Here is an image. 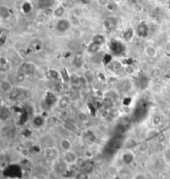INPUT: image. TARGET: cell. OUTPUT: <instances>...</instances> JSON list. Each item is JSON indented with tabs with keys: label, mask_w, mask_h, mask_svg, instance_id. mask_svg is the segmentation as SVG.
<instances>
[{
	"label": "cell",
	"mask_w": 170,
	"mask_h": 179,
	"mask_svg": "<svg viewBox=\"0 0 170 179\" xmlns=\"http://www.w3.org/2000/svg\"><path fill=\"white\" fill-rule=\"evenodd\" d=\"M72 24L70 19L64 18H59V20L56 23L55 28L58 33H64L70 30V28H72Z\"/></svg>",
	"instance_id": "1"
},
{
	"label": "cell",
	"mask_w": 170,
	"mask_h": 179,
	"mask_svg": "<svg viewBox=\"0 0 170 179\" xmlns=\"http://www.w3.org/2000/svg\"><path fill=\"white\" fill-rule=\"evenodd\" d=\"M36 71V65L34 63L27 62V63H22L18 68V72H21L24 73L26 76L27 75H32Z\"/></svg>",
	"instance_id": "2"
},
{
	"label": "cell",
	"mask_w": 170,
	"mask_h": 179,
	"mask_svg": "<svg viewBox=\"0 0 170 179\" xmlns=\"http://www.w3.org/2000/svg\"><path fill=\"white\" fill-rule=\"evenodd\" d=\"M78 160L77 155L75 152H73L72 150L71 151H67L64 152L63 154V161L67 165H73L76 163V162Z\"/></svg>",
	"instance_id": "3"
},
{
	"label": "cell",
	"mask_w": 170,
	"mask_h": 179,
	"mask_svg": "<svg viewBox=\"0 0 170 179\" xmlns=\"http://www.w3.org/2000/svg\"><path fill=\"white\" fill-rule=\"evenodd\" d=\"M13 16L12 10L9 9V7L6 5H2L0 7V18L4 21H8Z\"/></svg>",
	"instance_id": "4"
},
{
	"label": "cell",
	"mask_w": 170,
	"mask_h": 179,
	"mask_svg": "<svg viewBox=\"0 0 170 179\" xmlns=\"http://www.w3.org/2000/svg\"><path fill=\"white\" fill-rule=\"evenodd\" d=\"M143 54L148 58H155L158 56V50L153 45H147L143 49Z\"/></svg>",
	"instance_id": "5"
},
{
	"label": "cell",
	"mask_w": 170,
	"mask_h": 179,
	"mask_svg": "<svg viewBox=\"0 0 170 179\" xmlns=\"http://www.w3.org/2000/svg\"><path fill=\"white\" fill-rule=\"evenodd\" d=\"M102 45L98 43H95L94 41H91L89 43V45L87 46V49H86V52L90 55H95V54H97L99 53V51L100 50Z\"/></svg>",
	"instance_id": "6"
},
{
	"label": "cell",
	"mask_w": 170,
	"mask_h": 179,
	"mask_svg": "<svg viewBox=\"0 0 170 179\" xmlns=\"http://www.w3.org/2000/svg\"><path fill=\"white\" fill-rule=\"evenodd\" d=\"M14 89L13 83L8 79H3L0 82V90L4 93H9Z\"/></svg>",
	"instance_id": "7"
},
{
	"label": "cell",
	"mask_w": 170,
	"mask_h": 179,
	"mask_svg": "<svg viewBox=\"0 0 170 179\" xmlns=\"http://www.w3.org/2000/svg\"><path fill=\"white\" fill-rule=\"evenodd\" d=\"M137 34L141 37V38H145L146 36H148V33H149V28L148 26L144 22H140L139 26L137 28Z\"/></svg>",
	"instance_id": "8"
},
{
	"label": "cell",
	"mask_w": 170,
	"mask_h": 179,
	"mask_svg": "<svg viewBox=\"0 0 170 179\" xmlns=\"http://www.w3.org/2000/svg\"><path fill=\"white\" fill-rule=\"evenodd\" d=\"M104 28H105V30L106 33H111L114 28H115L116 25V21L112 18H109L105 19L103 22Z\"/></svg>",
	"instance_id": "9"
},
{
	"label": "cell",
	"mask_w": 170,
	"mask_h": 179,
	"mask_svg": "<svg viewBox=\"0 0 170 179\" xmlns=\"http://www.w3.org/2000/svg\"><path fill=\"white\" fill-rule=\"evenodd\" d=\"M110 47V49L112 50V52H114L115 54H120V53H121L122 50H123V48H124V46H123V44L121 43V42L115 40V39L111 40Z\"/></svg>",
	"instance_id": "10"
},
{
	"label": "cell",
	"mask_w": 170,
	"mask_h": 179,
	"mask_svg": "<svg viewBox=\"0 0 170 179\" xmlns=\"http://www.w3.org/2000/svg\"><path fill=\"white\" fill-rule=\"evenodd\" d=\"M134 30L133 28H127L122 33V38L126 42H130L134 38Z\"/></svg>",
	"instance_id": "11"
},
{
	"label": "cell",
	"mask_w": 170,
	"mask_h": 179,
	"mask_svg": "<svg viewBox=\"0 0 170 179\" xmlns=\"http://www.w3.org/2000/svg\"><path fill=\"white\" fill-rule=\"evenodd\" d=\"M37 2L38 7L42 9H51L55 4V0H37Z\"/></svg>",
	"instance_id": "12"
},
{
	"label": "cell",
	"mask_w": 170,
	"mask_h": 179,
	"mask_svg": "<svg viewBox=\"0 0 170 179\" xmlns=\"http://www.w3.org/2000/svg\"><path fill=\"white\" fill-rule=\"evenodd\" d=\"M60 146L64 152L71 151L72 150V142L67 138H62L60 141Z\"/></svg>",
	"instance_id": "13"
},
{
	"label": "cell",
	"mask_w": 170,
	"mask_h": 179,
	"mask_svg": "<svg viewBox=\"0 0 170 179\" xmlns=\"http://www.w3.org/2000/svg\"><path fill=\"white\" fill-rule=\"evenodd\" d=\"M83 54L82 53H77L76 54H75L74 56V58H73V65L75 66L77 68H80L82 66L83 64Z\"/></svg>",
	"instance_id": "14"
},
{
	"label": "cell",
	"mask_w": 170,
	"mask_h": 179,
	"mask_svg": "<svg viewBox=\"0 0 170 179\" xmlns=\"http://www.w3.org/2000/svg\"><path fill=\"white\" fill-rule=\"evenodd\" d=\"M105 9H106L109 13H115L119 9V4L115 0H110V2L105 7Z\"/></svg>",
	"instance_id": "15"
},
{
	"label": "cell",
	"mask_w": 170,
	"mask_h": 179,
	"mask_svg": "<svg viewBox=\"0 0 170 179\" xmlns=\"http://www.w3.org/2000/svg\"><path fill=\"white\" fill-rule=\"evenodd\" d=\"M65 13H66V9L62 5H59L52 11V14L57 18H62Z\"/></svg>",
	"instance_id": "16"
},
{
	"label": "cell",
	"mask_w": 170,
	"mask_h": 179,
	"mask_svg": "<svg viewBox=\"0 0 170 179\" xmlns=\"http://www.w3.org/2000/svg\"><path fill=\"white\" fill-rule=\"evenodd\" d=\"M9 68H10V63H9V59L4 56H1L0 57V69H1V71H8Z\"/></svg>",
	"instance_id": "17"
},
{
	"label": "cell",
	"mask_w": 170,
	"mask_h": 179,
	"mask_svg": "<svg viewBox=\"0 0 170 179\" xmlns=\"http://www.w3.org/2000/svg\"><path fill=\"white\" fill-rule=\"evenodd\" d=\"M132 9L136 14H142L144 10V7L140 2H135L132 5Z\"/></svg>",
	"instance_id": "18"
},
{
	"label": "cell",
	"mask_w": 170,
	"mask_h": 179,
	"mask_svg": "<svg viewBox=\"0 0 170 179\" xmlns=\"http://www.w3.org/2000/svg\"><path fill=\"white\" fill-rule=\"evenodd\" d=\"M122 160H123V162L126 163V165H129V164H130L132 162L134 161V156L130 152H126L123 155V157H122Z\"/></svg>",
	"instance_id": "19"
},
{
	"label": "cell",
	"mask_w": 170,
	"mask_h": 179,
	"mask_svg": "<svg viewBox=\"0 0 170 179\" xmlns=\"http://www.w3.org/2000/svg\"><path fill=\"white\" fill-rule=\"evenodd\" d=\"M161 75V69L159 67H154L149 72V77L151 78H157Z\"/></svg>",
	"instance_id": "20"
},
{
	"label": "cell",
	"mask_w": 170,
	"mask_h": 179,
	"mask_svg": "<svg viewBox=\"0 0 170 179\" xmlns=\"http://www.w3.org/2000/svg\"><path fill=\"white\" fill-rule=\"evenodd\" d=\"M94 41L95 43H98L100 44L103 45L105 43V37L103 35V34H100V33H97L95 35L93 36L92 38V40Z\"/></svg>",
	"instance_id": "21"
},
{
	"label": "cell",
	"mask_w": 170,
	"mask_h": 179,
	"mask_svg": "<svg viewBox=\"0 0 170 179\" xmlns=\"http://www.w3.org/2000/svg\"><path fill=\"white\" fill-rule=\"evenodd\" d=\"M32 123L37 128H40V127H42V126L44 124V119L42 118V117L37 116L33 118Z\"/></svg>",
	"instance_id": "22"
},
{
	"label": "cell",
	"mask_w": 170,
	"mask_h": 179,
	"mask_svg": "<svg viewBox=\"0 0 170 179\" xmlns=\"http://www.w3.org/2000/svg\"><path fill=\"white\" fill-rule=\"evenodd\" d=\"M32 9V6L31 3L29 2H24L22 4V10L24 14H29Z\"/></svg>",
	"instance_id": "23"
},
{
	"label": "cell",
	"mask_w": 170,
	"mask_h": 179,
	"mask_svg": "<svg viewBox=\"0 0 170 179\" xmlns=\"http://www.w3.org/2000/svg\"><path fill=\"white\" fill-rule=\"evenodd\" d=\"M138 81H139V83L140 85H144L147 86L148 83V79L147 78V77L145 75H140V76L138 78Z\"/></svg>",
	"instance_id": "24"
},
{
	"label": "cell",
	"mask_w": 170,
	"mask_h": 179,
	"mask_svg": "<svg viewBox=\"0 0 170 179\" xmlns=\"http://www.w3.org/2000/svg\"><path fill=\"white\" fill-rule=\"evenodd\" d=\"M78 119H79V121L83 122V123H85V122H89V117H88V116H87L85 113H84V112L79 113V115H78Z\"/></svg>",
	"instance_id": "25"
},
{
	"label": "cell",
	"mask_w": 170,
	"mask_h": 179,
	"mask_svg": "<svg viewBox=\"0 0 170 179\" xmlns=\"http://www.w3.org/2000/svg\"><path fill=\"white\" fill-rule=\"evenodd\" d=\"M69 103V99L67 97H62L59 101V106L62 107H66L68 105Z\"/></svg>",
	"instance_id": "26"
},
{
	"label": "cell",
	"mask_w": 170,
	"mask_h": 179,
	"mask_svg": "<svg viewBox=\"0 0 170 179\" xmlns=\"http://www.w3.org/2000/svg\"><path fill=\"white\" fill-rule=\"evenodd\" d=\"M26 78V75L24 73H22L21 72H18L17 75H16V81L18 83H22Z\"/></svg>",
	"instance_id": "27"
},
{
	"label": "cell",
	"mask_w": 170,
	"mask_h": 179,
	"mask_svg": "<svg viewBox=\"0 0 170 179\" xmlns=\"http://www.w3.org/2000/svg\"><path fill=\"white\" fill-rule=\"evenodd\" d=\"M152 123L154 126L160 125V123H161V117L159 116V115H155V116L153 117Z\"/></svg>",
	"instance_id": "28"
},
{
	"label": "cell",
	"mask_w": 170,
	"mask_h": 179,
	"mask_svg": "<svg viewBox=\"0 0 170 179\" xmlns=\"http://www.w3.org/2000/svg\"><path fill=\"white\" fill-rule=\"evenodd\" d=\"M110 2V0H97L96 1V3H97V5L100 6V7H103L105 8L107 4Z\"/></svg>",
	"instance_id": "29"
},
{
	"label": "cell",
	"mask_w": 170,
	"mask_h": 179,
	"mask_svg": "<svg viewBox=\"0 0 170 179\" xmlns=\"http://www.w3.org/2000/svg\"><path fill=\"white\" fill-rule=\"evenodd\" d=\"M164 52L165 54L170 55V40L167 41V43L164 45Z\"/></svg>",
	"instance_id": "30"
},
{
	"label": "cell",
	"mask_w": 170,
	"mask_h": 179,
	"mask_svg": "<svg viewBox=\"0 0 170 179\" xmlns=\"http://www.w3.org/2000/svg\"><path fill=\"white\" fill-rule=\"evenodd\" d=\"M7 43V36L4 34H2L0 37V45L1 46H4Z\"/></svg>",
	"instance_id": "31"
},
{
	"label": "cell",
	"mask_w": 170,
	"mask_h": 179,
	"mask_svg": "<svg viewBox=\"0 0 170 179\" xmlns=\"http://www.w3.org/2000/svg\"><path fill=\"white\" fill-rule=\"evenodd\" d=\"M91 1H92V0H81V2L84 3V4H89Z\"/></svg>",
	"instance_id": "32"
}]
</instances>
